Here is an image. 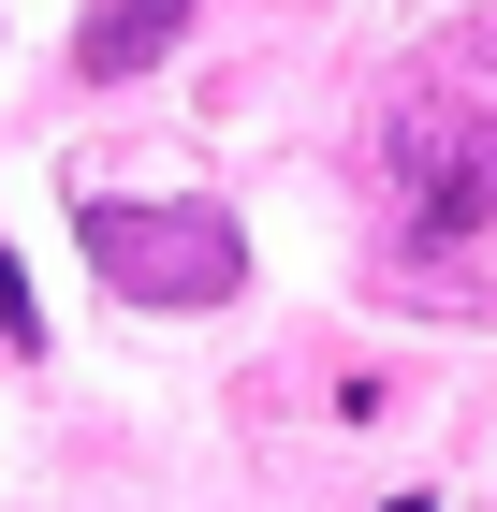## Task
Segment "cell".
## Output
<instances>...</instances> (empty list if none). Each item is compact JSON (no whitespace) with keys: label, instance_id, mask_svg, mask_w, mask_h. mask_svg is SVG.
<instances>
[{"label":"cell","instance_id":"5","mask_svg":"<svg viewBox=\"0 0 497 512\" xmlns=\"http://www.w3.org/2000/svg\"><path fill=\"white\" fill-rule=\"evenodd\" d=\"M395 512H424V498H395Z\"/></svg>","mask_w":497,"mask_h":512},{"label":"cell","instance_id":"4","mask_svg":"<svg viewBox=\"0 0 497 512\" xmlns=\"http://www.w3.org/2000/svg\"><path fill=\"white\" fill-rule=\"evenodd\" d=\"M0 337H30V278H15V249H0Z\"/></svg>","mask_w":497,"mask_h":512},{"label":"cell","instance_id":"2","mask_svg":"<svg viewBox=\"0 0 497 512\" xmlns=\"http://www.w3.org/2000/svg\"><path fill=\"white\" fill-rule=\"evenodd\" d=\"M395 191H410V235L424 249H454L497 220V161H468L454 118H395Z\"/></svg>","mask_w":497,"mask_h":512},{"label":"cell","instance_id":"6","mask_svg":"<svg viewBox=\"0 0 497 512\" xmlns=\"http://www.w3.org/2000/svg\"><path fill=\"white\" fill-rule=\"evenodd\" d=\"M483 30H497V15H483Z\"/></svg>","mask_w":497,"mask_h":512},{"label":"cell","instance_id":"3","mask_svg":"<svg viewBox=\"0 0 497 512\" xmlns=\"http://www.w3.org/2000/svg\"><path fill=\"white\" fill-rule=\"evenodd\" d=\"M176 15H191V0H88L74 59H88V74H147L161 44H176Z\"/></svg>","mask_w":497,"mask_h":512},{"label":"cell","instance_id":"1","mask_svg":"<svg viewBox=\"0 0 497 512\" xmlns=\"http://www.w3.org/2000/svg\"><path fill=\"white\" fill-rule=\"evenodd\" d=\"M74 235H88V264H103L132 308H220L234 278H249L234 220H205V205H88Z\"/></svg>","mask_w":497,"mask_h":512}]
</instances>
